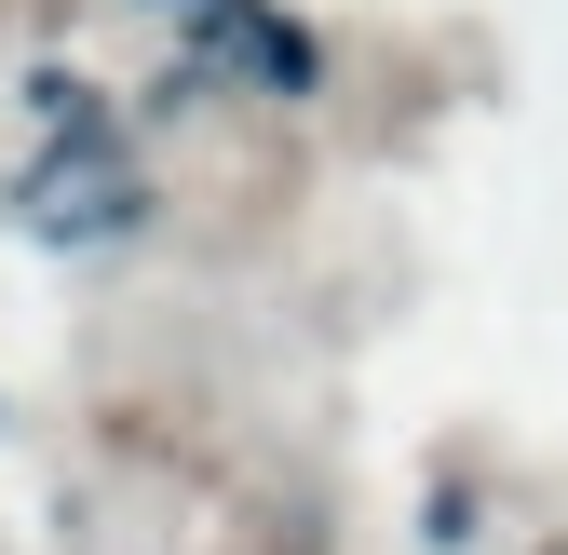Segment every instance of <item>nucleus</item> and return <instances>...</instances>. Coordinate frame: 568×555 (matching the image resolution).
<instances>
[{"instance_id": "f257e3e1", "label": "nucleus", "mask_w": 568, "mask_h": 555, "mask_svg": "<svg viewBox=\"0 0 568 555\" xmlns=\"http://www.w3.org/2000/svg\"><path fill=\"white\" fill-rule=\"evenodd\" d=\"M325 28L284 0H203L176 28V95H257V109H312L325 95Z\"/></svg>"}, {"instance_id": "f03ea898", "label": "nucleus", "mask_w": 568, "mask_h": 555, "mask_svg": "<svg viewBox=\"0 0 568 555\" xmlns=\"http://www.w3.org/2000/svg\"><path fill=\"white\" fill-rule=\"evenodd\" d=\"M150 14H176V28H190V14H203V0H150Z\"/></svg>"}]
</instances>
